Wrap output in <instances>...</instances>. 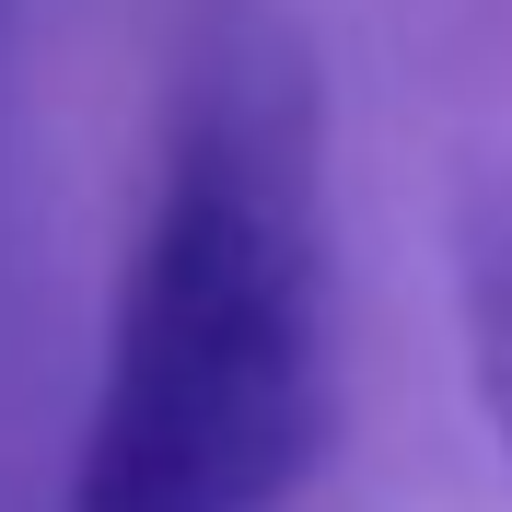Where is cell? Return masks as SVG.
<instances>
[{
    "label": "cell",
    "mask_w": 512,
    "mask_h": 512,
    "mask_svg": "<svg viewBox=\"0 0 512 512\" xmlns=\"http://www.w3.org/2000/svg\"><path fill=\"white\" fill-rule=\"evenodd\" d=\"M326 443V70L268 0H198L163 59L152 198L105 303L70 512H280Z\"/></svg>",
    "instance_id": "cell-1"
},
{
    "label": "cell",
    "mask_w": 512,
    "mask_h": 512,
    "mask_svg": "<svg viewBox=\"0 0 512 512\" xmlns=\"http://www.w3.org/2000/svg\"><path fill=\"white\" fill-rule=\"evenodd\" d=\"M443 256H454V338H466V396H478L489 443H501V478H512V175H501V163H478V175L454 187Z\"/></svg>",
    "instance_id": "cell-2"
}]
</instances>
